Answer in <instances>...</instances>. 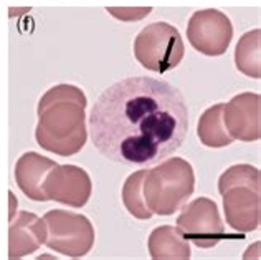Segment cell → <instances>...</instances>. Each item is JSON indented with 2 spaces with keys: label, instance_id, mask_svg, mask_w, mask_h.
<instances>
[{
  "label": "cell",
  "instance_id": "6da1fadb",
  "mask_svg": "<svg viewBox=\"0 0 261 260\" xmlns=\"http://www.w3.org/2000/svg\"><path fill=\"white\" fill-rule=\"evenodd\" d=\"M189 109L167 81L130 77L105 90L89 113V134L98 151L114 162L147 166L182 146Z\"/></svg>",
  "mask_w": 261,
  "mask_h": 260
},
{
  "label": "cell",
  "instance_id": "7a4b0ae2",
  "mask_svg": "<svg viewBox=\"0 0 261 260\" xmlns=\"http://www.w3.org/2000/svg\"><path fill=\"white\" fill-rule=\"evenodd\" d=\"M85 91L73 85L50 88L38 103L37 143L58 156H73L85 148L88 139Z\"/></svg>",
  "mask_w": 261,
  "mask_h": 260
},
{
  "label": "cell",
  "instance_id": "3957f363",
  "mask_svg": "<svg viewBox=\"0 0 261 260\" xmlns=\"http://www.w3.org/2000/svg\"><path fill=\"white\" fill-rule=\"evenodd\" d=\"M195 189V174L190 162L172 157L154 169H147L142 182L146 206L155 216H172Z\"/></svg>",
  "mask_w": 261,
  "mask_h": 260
},
{
  "label": "cell",
  "instance_id": "277c9868",
  "mask_svg": "<svg viewBox=\"0 0 261 260\" xmlns=\"http://www.w3.org/2000/svg\"><path fill=\"white\" fill-rule=\"evenodd\" d=\"M134 57L155 73L174 70L184 58V42L178 30L167 22L150 23L134 40Z\"/></svg>",
  "mask_w": 261,
  "mask_h": 260
},
{
  "label": "cell",
  "instance_id": "5b68a950",
  "mask_svg": "<svg viewBox=\"0 0 261 260\" xmlns=\"http://www.w3.org/2000/svg\"><path fill=\"white\" fill-rule=\"evenodd\" d=\"M43 221L48 232L45 241L48 249L71 258L85 257L93 249L96 235L88 217L55 209L46 212Z\"/></svg>",
  "mask_w": 261,
  "mask_h": 260
},
{
  "label": "cell",
  "instance_id": "8992f818",
  "mask_svg": "<svg viewBox=\"0 0 261 260\" xmlns=\"http://www.w3.org/2000/svg\"><path fill=\"white\" fill-rule=\"evenodd\" d=\"M177 232L200 249H210L225 239V225L218 206L208 197H198L184 206L177 217Z\"/></svg>",
  "mask_w": 261,
  "mask_h": 260
},
{
  "label": "cell",
  "instance_id": "52a82bcc",
  "mask_svg": "<svg viewBox=\"0 0 261 260\" xmlns=\"http://www.w3.org/2000/svg\"><path fill=\"white\" fill-rule=\"evenodd\" d=\"M187 38L197 52L207 57H220L228 50L233 25L223 12L215 9L198 10L190 17Z\"/></svg>",
  "mask_w": 261,
  "mask_h": 260
},
{
  "label": "cell",
  "instance_id": "ba28073f",
  "mask_svg": "<svg viewBox=\"0 0 261 260\" xmlns=\"http://www.w3.org/2000/svg\"><path fill=\"white\" fill-rule=\"evenodd\" d=\"M93 182L85 169L73 164H57L43 181L46 201H57L71 207H83L91 197Z\"/></svg>",
  "mask_w": 261,
  "mask_h": 260
},
{
  "label": "cell",
  "instance_id": "9c48e42d",
  "mask_svg": "<svg viewBox=\"0 0 261 260\" xmlns=\"http://www.w3.org/2000/svg\"><path fill=\"white\" fill-rule=\"evenodd\" d=\"M223 123L228 134L240 141L261 138V97L258 93H242L223 105Z\"/></svg>",
  "mask_w": 261,
  "mask_h": 260
},
{
  "label": "cell",
  "instance_id": "30bf717a",
  "mask_svg": "<svg viewBox=\"0 0 261 260\" xmlns=\"http://www.w3.org/2000/svg\"><path fill=\"white\" fill-rule=\"evenodd\" d=\"M261 187L240 184L222 193L226 224L238 232H253L259 227Z\"/></svg>",
  "mask_w": 261,
  "mask_h": 260
},
{
  "label": "cell",
  "instance_id": "8fae6325",
  "mask_svg": "<svg viewBox=\"0 0 261 260\" xmlns=\"http://www.w3.org/2000/svg\"><path fill=\"white\" fill-rule=\"evenodd\" d=\"M46 225L43 219L29 210L20 212L10 221L9 258H22L37 252L46 241Z\"/></svg>",
  "mask_w": 261,
  "mask_h": 260
},
{
  "label": "cell",
  "instance_id": "7c38bea8",
  "mask_svg": "<svg viewBox=\"0 0 261 260\" xmlns=\"http://www.w3.org/2000/svg\"><path fill=\"white\" fill-rule=\"evenodd\" d=\"M57 166L50 157L38 153H25L15 164V181L20 191L32 201L46 202L43 194V181L46 174Z\"/></svg>",
  "mask_w": 261,
  "mask_h": 260
},
{
  "label": "cell",
  "instance_id": "4fadbf2b",
  "mask_svg": "<svg viewBox=\"0 0 261 260\" xmlns=\"http://www.w3.org/2000/svg\"><path fill=\"white\" fill-rule=\"evenodd\" d=\"M149 254L154 260H189V241L178 234L172 225H162L149 235Z\"/></svg>",
  "mask_w": 261,
  "mask_h": 260
},
{
  "label": "cell",
  "instance_id": "5bb4252c",
  "mask_svg": "<svg viewBox=\"0 0 261 260\" xmlns=\"http://www.w3.org/2000/svg\"><path fill=\"white\" fill-rule=\"evenodd\" d=\"M197 134L202 145L208 148H225L235 141L225 128L223 103L210 106L202 113L197 125Z\"/></svg>",
  "mask_w": 261,
  "mask_h": 260
},
{
  "label": "cell",
  "instance_id": "9a60e30c",
  "mask_svg": "<svg viewBox=\"0 0 261 260\" xmlns=\"http://www.w3.org/2000/svg\"><path fill=\"white\" fill-rule=\"evenodd\" d=\"M235 63L243 75L250 78L261 77V30L246 32L238 40L235 49Z\"/></svg>",
  "mask_w": 261,
  "mask_h": 260
},
{
  "label": "cell",
  "instance_id": "2e32d148",
  "mask_svg": "<svg viewBox=\"0 0 261 260\" xmlns=\"http://www.w3.org/2000/svg\"><path fill=\"white\" fill-rule=\"evenodd\" d=\"M146 173L147 169H141L137 173L130 174L124 182V187H122V202H124V207L127 209L130 216L141 219V221H147V219L154 216L146 206V201H144V194H142V182L144 177H146Z\"/></svg>",
  "mask_w": 261,
  "mask_h": 260
},
{
  "label": "cell",
  "instance_id": "e0dca14e",
  "mask_svg": "<svg viewBox=\"0 0 261 260\" xmlns=\"http://www.w3.org/2000/svg\"><path fill=\"white\" fill-rule=\"evenodd\" d=\"M240 184H248V186L261 187V176L256 168L250 164H237L225 171L218 181V193L222 194L231 186H240Z\"/></svg>",
  "mask_w": 261,
  "mask_h": 260
},
{
  "label": "cell",
  "instance_id": "ac0fdd59",
  "mask_svg": "<svg viewBox=\"0 0 261 260\" xmlns=\"http://www.w3.org/2000/svg\"><path fill=\"white\" fill-rule=\"evenodd\" d=\"M108 12L122 22H137L146 18L152 9L150 7H108Z\"/></svg>",
  "mask_w": 261,
  "mask_h": 260
},
{
  "label": "cell",
  "instance_id": "d6986e66",
  "mask_svg": "<svg viewBox=\"0 0 261 260\" xmlns=\"http://www.w3.org/2000/svg\"><path fill=\"white\" fill-rule=\"evenodd\" d=\"M9 199H10V212H9V219L12 221L15 217V210H17V197L13 196V193H9Z\"/></svg>",
  "mask_w": 261,
  "mask_h": 260
},
{
  "label": "cell",
  "instance_id": "ffe728a7",
  "mask_svg": "<svg viewBox=\"0 0 261 260\" xmlns=\"http://www.w3.org/2000/svg\"><path fill=\"white\" fill-rule=\"evenodd\" d=\"M30 12V7H23V9H10L9 13L10 17H17V15H22V13H29Z\"/></svg>",
  "mask_w": 261,
  "mask_h": 260
}]
</instances>
